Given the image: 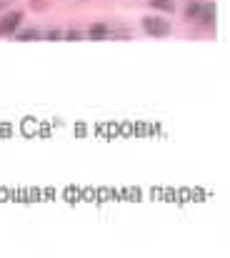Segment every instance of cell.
Instances as JSON below:
<instances>
[{"label":"cell","mask_w":230,"mask_h":258,"mask_svg":"<svg viewBox=\"0 0 230 258\" xmlns=\"http://www.w3.org/2000/svg\"><path fill=\"white\" fill-rule=\"evenodd\" d=\"M143 30L153 38H165L170 33V23L163 20L160 16H145L143 18Z\"/></svg>","instance_id":"6da1fadb"},{"label":"cell","mask_w":230,"mask_h":258,"mask_svg":"<svg viewBox=\"0 0 230 258\" xmlns=\"http://www.w3.org/2000/svg\"><path fill=\"white\" fill-rule=\"evenodd\" d=\"M23 23V10H10L0 20V36H15Z\"/></svg>","instance_id":"7a4b0ae2"},{"label":"cell","mask_w":230,"mask_h":258,"mask_svg":"<svg viewBox=\"0 0 230 258\" xmlns=\"http://www.w3.org/2000/svg\"><path fill=\"white\" fill-rule=\"evenodd\" d=\"M215 16H218V8H215V3H203V8H200V13H198V23H200V28H213L215 26Z\"/></svg>","instance_id":"3957f363"},{"label":"cell","mask_w":230,"mask_h":258,"mask_svg":"<svg viewBox=\"0 0 230 258\" xmlns=\"http://www.w3.org/2000/svg\"><path fill=\"white\" fill-rule=\"evenodd\" d=\"M110 36V28L105 26V23H93L90 28H88V38L90 40H103V38H108Z\"/></svg>","instance_id":"277c9868"},{"label":"cell","mask_w":230,"mask_h":258,"mask_svg":"<svg viewBox=\"0 0 230 258\" xmlns=\"http://www.w3.org/2000/svg\"><path fill=\"white\" fill-rule=\"evenodd\" d=\"M200 8H203V0H190V3L185 6V10H183V16H185L188 20H195L198 13H200Z\"/></svg>","instance_id":"5b68a950"},{"label":"cell","mask_w":230,"mask_h":258,"mask_svg":"<svg viewBox=\"0 0 230 258\" xmlns=\"http://www.w3.org/2000/svg\"><path fill=\"white\" fill-rule=\"evenodd\" d=\"M150 8L163 13H175V0H150Z\"/></svg>","instance_id":"8992f818"},{"label":"cell","mask_w":230,"mask_h":258,"mask_svg":"<svg viewBox=\"0 0 230 258\" xmlns=\"http://www.w3.org/2000/svg\"><path fill=\"white\" fill-rule=\"evenodd\" d=\"M40 36H43V33H40L38 28H28V30H18V33H15L18 40H38Z\"/></svg>","instance_id":"52a82bcc"},{"label":"cell","mask_w":230,"mask_h":258,"mask_svg":"<svg viewBox=\"0 0 230 258\" xmlns=\"http://www.w3.org/2000/svg\"><path fill=\"white\" fill-rule=\"evenodd\" d=\"M45 38H48V40H58V38H63V33H60L58 28H50V30L45 33Z\"/></svg>","instance_id":"ba28073f"},{"label":"cell","mask_w":230,"mask_h":258,"mask_svg":"<svg viewBox=\"0 0 230 258\" xmlns=\"http://www.w3.org/2000/svg\"><path fill=\"white\" fill-rule=\"evenodd\" d=\"M63 38H68V40H78V38H80V33H78L75 28H70L68 33H63Z\"/></svg>","instance_id":"9c48e42d"},{"label":"cell","mask_w":230,"mask_h":258,"mask_svg":"<svg viewBox=\"0 0 230 258\" xmlns=\"http://www.w3.org/2000/svg\"><path fill=\"white\" fill-rule=\"evenodd\" d=\"M3 8H5V3H0V10H3Z\"/></svg>","instance_id":"30bf717a"}]
</instances>
